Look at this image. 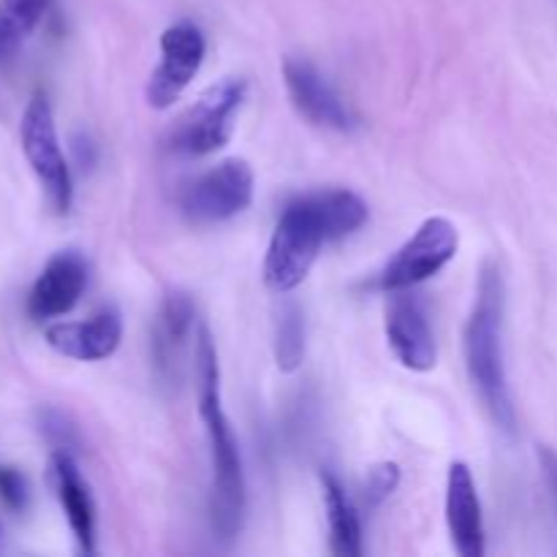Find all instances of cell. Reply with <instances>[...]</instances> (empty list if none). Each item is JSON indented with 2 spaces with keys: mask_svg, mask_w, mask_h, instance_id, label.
Segmentation results:
<instances>
[{
  "mask_svg": "<svg viewBox=\"0 0 557 557\" xmlns=\"http://www.w3.org/2000/svg\"><path fill=\"white\" fill-rule=\"evenodd\" d=\"M199 359V413L205 422L212 457V525L221 539H234L245 520V471L239 444L221 406V370H218L215 343L201 326L196 341Z\"/></svg>",
  "mask_w": 557,
  "mask_h": 557,
  "instance_id": "6da1fadb",
  "label": "cell"
},
{
  "mask_svg": "<svg viewBox=\"0 0 557 557\" xmlns=\"http://www.w3.org/2000/svg\"><path fill=\"white\" fill-rule=\"evenodd\" d=\"M504 277L495 264H487L479 277L476 305L466 326V364L473 389L504 433H515L517 411L509 392L504 362Z\"/></svg>",
  "mask_w": 557,
  "mask_h": 557,
  "instance_id": "7a4b0ae2",
  "label": "cell"
},
{
  "mask_svg": "<svg viewBox=\"0 0 557 557\" xmlns=\"http://www.w3.org/2000/svg\"><path fill=\"white\" fill-rule=\"evenodd\" d=\"M332 243L319 196L310 194L283 210L264 259V281L272 292L288 294L302 286L321 248Z\"/></svg>",
  "mask_w": 557,
  "mask_h": 557,
  "instance_id": "3957f363",
  "label": "cell"
},
{
  "mask_svg": "<svg viewBox=\"0 0 557 557\" xmlns=\"http://www.w3.org/2000/svg\"><path fill=\"white\" fill-rule=\"evenodd\" d=\"M20 139L22 152H25L33 174L41 183L49 205L54 207V212L65 215L71 210V199H74V183H71L69 161H65L63 147H60L52 107H49L44 92H36L27 103L25 114H22Z\"/></svg>",
  "mask_w": 557,
  "mask_h": 557,
  "instance_id": "277c9868",
  "label": "cell"
},
{
  "mask_svg": "<svg viewBox=\"0 0 557 557\" xmlns=\"http://www.w3.org/2000/svg\"><path fill=\"white\" fill-rule=\"evenodd\" d=\"M245 92H248V85L234 76L212 85L180 123L177 134H174V150L199 158L226 147L234 134Z\"/></svg>",
  "mask_w": 557,
  "mask_h": 557,
  "instance_id": "5b68a950",
  "label": "cell"
},
{
  "mask_svg": "<svg viewBox=\"0 0 557 557\" xmlns=\"http://www.w3.org/2000/svg\"><path fill=\"white\" fill-rule=\"evenodd\" d=\"M457 248H460V234L455 223L441 215L428 218L381 272V288L400 292V288L419 286L428 277L438 275L455 259Z\"/></svg>",
  "mask_w": 557,
  "mask_h": 557,
  "instance_id": "8992f818",
  "label": "cell"
},
{
  "mask_svg": "<svg viewBox=\"0 0 557 557\" xmlns=\"http://www.w3.org/2000/svg\"><path fill=\"white\" fill-rule=\"evenodd\" d=\"M253 201V169L243 158H228L183 190L185 215L196 223H218L239 215Z\"/></svg>",
  "mask_w": 557,
  "mask_h": 557,
  "instance_id": "52a82bcc",
  "label": "cell"
},
{
  "mask_svg": "<svg viewBox=\"0 0 557 557\" xmlns=\"http://www.w3.org/2000/svg\"><path fill=\"white\" fill-rule=\"evenodd\" d=\"M205 36L190 22H177L161 36V60L147 82V101L156 109H166L185 92L205 63Z\"/></svg>",
  "mask_w": 557,
  "mask_h": 557,
  "instance_id": "ba28073f",
  "label": "cell"
},
{
  "mask_svg": "<svg viewBox=\"0 0 557 557\" xmlns=\"http://www.w3.org/2000/svg\"><path fill=\"white\" fill-rule=\"evenodd\" d=\"M392 299L386 305V341H389L392 354L403 368L413 373H428L438 362V346L430 330L428 313L422 302L408 288L389 292Z\"/></svg>",
  "mask_w": 557,
  "mask_h": 557,
  "instance_id": "9c48e42d",
  "label": "cell"
},
{
  "mask_svg": "<svg viewBox=\"0 0 557 557\" xmlns=\"http://www.w3.org/2000/svg\"><path fill=\"white\" fill-rule=\"evenodd\" d=\"M283 79H286V90L292 96V103L310 123L335 131L354 128L357 120H354L351 109L346 107V101L337 96L335 87L308 60H286L283 63Z\"/></svg>",
  "mask_w": 557,
  "mask_h": 557,
  "instance_id": "30bf717a",
  "label": "cell"
},
{
  "mask_svg": "<svg viewBox=\"0 0 557 557\" xmlns=\"http://www.w3.org/2000/svg\"><path fill=\"white\" fill-rule=\"evenodd\" d=\"M87 288V264L79 253L65 250L52 256L33 283L27 297V313L36 321L58 319L71 313Z\"/></svg>",
  "mask_w": 557,
  "mask_h": 557,
  "instance_id": "8fae6325",
  "label": "cell"
},
{
  "mask_svg": "<svg viewBox=\"0 0 557 557\" xmlns=\"http://www.w3.org/2000/svg\"><path fill=\"white\" fill-rule=\"evenodd\" d=\"M446 522L451 544L462 557L484 555V520L476 482L466 462H451L446 476Z\"/></svg>",
  "mask_w": 557,
  "mask_h": 557,
  "instance_id": "7c38bea8",
  "label": "cell"
},
{
  "mask_svg": "<svg viewBox=\"0 0 557 557\" xmlns=\"http://www.w3.org/2000/svg\"><path fill=\"white\" fill-rule=\"evenodd\" d=\"M123 341V319L114 308L98 310L87 321L54 324L47 330V343L58 354L79 362H98L117 351Z\"/></svg>",
  "mask_w": 557,
  "mask_h": 557,
  "instance_id": "4fadbf2b",
  "label": "cell"
},
{
  "mask_svg": "<svg viewBox=\"0 0 557 557\" xmlns=\"http://www.w3.org/2000/svg\"><path fill=\"white\" fill-rule=\"evenodd\" d=\"M52 476L60 506H63L65 520H69L71 531H74L76 542H79L85 553H92L96 549V506H92L90 490H87L85 479H82L79 468H76L74 457L69 451H54Z\"/></svg>",
  "mask_w": 557,
  "mask_h": 557,
  "instance_id": "5bb4252c",
  "label": "cell"
},
{
  "mask_svg": "<svg viewBox=\"0 0 557 557\" xmlns=\"http://www.w3.org/2000/svg\"><path fill=\"white\" fill-rule=\"evenodd\" d=\"M190 330H194V302L180 292L169 294L163 299L161 313H158L156 341H152L156 368L166 379H174V373H177L180 359H183L185 348H188Z\"/></svg>",
  "mask_w": 557,
  "mask_h": 557,
  "instance_id": "9a60e30c",
  "label": "cell"
},
{
  "mask_svg": "<svg viewBox=\"0 0 557 557\" xmlns=\"http://www.w3.org/2000/svg\"><path fill=\"white\" fill-rule=\"evenodd\" d=\"M321 490H324L326 520H330L332 553L341 557H359L362 555V522H359L351 498L332 473H321Z\"/></svg>",
  "mask_w": 557,
  "mask_h": 557,
  "instance_id": "2e32d148",
  "label": "cell"
},
{
  "mask_svg": "<svg viewBox=\"0 0 557 557\" xmlns=\"http://www.w3.org/2000/svg\"><path fill=\"white\" fill-rule=\"evenodd\" d=\"M52 0H0V60L14 54L36 30Z\"/></svg>",
  "mask_w": 557,
  "mask_h": 557,
  "instance_id": "e0dca14e",
  "label": "cell"
},
{
  "mask_svg": "<svg viewBox=\"0 0 557 557\" xmlns=\"http://www.w3.org/2000/svg\"><path fill=\"white\" fill-rule=\"evenodd\" d=\"M275 359L277 368L294 373L305 359V319L297 305H286L277 315L275 326Z\"/></svg>",
  "mask_w": 557,
  "mask_h": 557,
  "instance_id": "ac0fdd59",
  "label": "cell"
},
{
  "mask_svg": "<svg viewBox=\"0 0 557 557\" xmlns=\"http://www.w3.org/2000/svg\"><path fill=\"white\" fill-rule=\"evenodd\" d=\"M400 484V468L395 462H381V466L370 468L368 482H364V500L368 506H381Z\"/></svg>",
  "mask_w": 557,
  "mask_h": 557,
  "instance_id": "d6986e66",
  "label": "cell"
},
{
  "mask_svg": "<svg viewBox=\"0 0 557 557\" xmlns=\"http://www.w3.org/2000/svg\"><path fill=\"white\" fill-rule=\"evenodd\" d=\"M0 498L14 511H22L27 506V482L14 468H0Z\"/></svg>",
  "mask_w": 557,
  "mask_h": 557,
  "instance_id": "ffe728a7",
  "label": "cell"
}]
</instances>
